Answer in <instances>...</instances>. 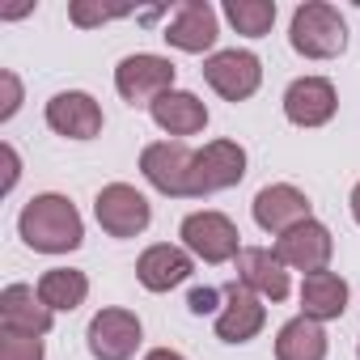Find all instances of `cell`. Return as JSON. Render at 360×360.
I'll use <instances>...</instances> for the list:
<instances>
[{"label": "cell", "instance_id": "cell-1", "mask_svg": "<svg viewBox=\"0 0 360 360\" xmlns=\"http://www.w3.org/2000/svg\"><path fill=\"white\" fill-rule=\"evenodd\" d=\"M18 233L30 250L39 255H68L85 242V225H81V212L68 195H34L22 217H18Z\"/></svg>", "mask_w": 360, "mask_h": 360}, {"label": "cell", "instance_id": "cell-2", "mask_svg": "<svg viewBox=\"0 0 360 360\" xmlns=\"http://www.w3.org/2000/svg\"><path fill=\"white\" fill-rule=\"evenodd\" d=\"M288 43L297 56L305 60H335L347 47V22L339 18L335 5H322V0H305L292 13L288 26Z\"/></svg>", "mask_w": 360, "mask_h": 360}, {"label": "cell", "instance_id": "cell-3", "mask_svg": "<svg viewBox=\"0 0 360 360\" xmlns=\"http://www.w3.org/2000/svg\"><path fill=\"white\" fill-rule=\"evenodd\" d=\"M174 72H178V68H174L165 56L140 51V56H127V60L115 68V89H119V98L131 102V106H153L157 98H165V94L174 89Z\"/></svg>", "mask_w": 360, "mask_h": 360}, {"label": "cell", "instance_id": "cell-4", "mask_svg": "<svg viewBox=\"0 0 360 360\" xmlns=\"http://www.w3.org/2000/svg\"><path fill=\"white\" fill-rule=\"evenodd\" d=\"M246 178V148L238 140H212L195 153L191 165V195H217Z\"/></svg>", "mask_w": 360, "mask_h": 360}, {"label": "cell", "instance_id": "cell-5", "mask_svg": "<svg viewBox=\"0 0 360 360\" xmlns=\"http://www.w3.org/2000/svg\"><path fill=\"white\" fill-rule=\"evenodd\" d=\"M183 246L204 263H229L242 255V233L225 212H191L183 221Z\"/></svg>", "mask_w": 360, "mask_h": 360}, {"label": "cell", "instance_id": "cell-6", "mask_svg": "<svg viewBox=\"0 0 360 360\" xmlns=\"http://www.w3.org/2000/svg\"><path fill=\"white\" fill-rule=\"evenodd\" d=\"M191 165H195V153L183 140H157L140 153L144 178L161 195H178V200L191 195Z\"/></svg>", "mask_w": 360, "mask_h": 360}, {"label": "cell", "instance_id": "cell-7", "mask_svg": "<svg viewBox=\"0 0 360 360\" xmlns=\"http://www.w3.org/2000/svg\"><path fill=\"white\" fill-rule=\"evenodd\" d=\"M94 217H98V225H102L110 238H136V233L148 229L153 208H148V200H144L136 187H127V183H110V187L98 191V200H94Z\"/></svg>", "mask_w": 360, "mask_h": 360}, {"label": "cell", "instance_id": "cell-8", "mask_svg": "<svg viewBox=\"0 0 360 360\" xmlns=\"http://www.w3.org/2000/svg\"><path fill=\"white\" fill-rule=\"evenodd\" d=\"M140 318L131 309H102L89 318V330H85V343H89V356L94 360H131L136 347H140Z\"/></svg>", "mask_w": 360, "mask_h": 360}, {"label": "cell", "instance_id": "cell-9", "mask_svg": "<svg viewBox=\"0 0 360 360\" xmlns=\"http://www.w3.org/2000/svg\"><path fill=\"white\" fill-rule=\"evenodd\" d=\"M204 81H208L225 102H246V98L259 89V81H263V64H259L255 51L229 47V51H217V56L204 64Z\"/></svg>", "mask_w": 360, "mask_h": 360}, {"label": "cell", "instance_id": "cell-10", "mask_svg": "<svg viewBox=\"0 0 360 360\" xmlns=\"http://www.w3.org/2000/svg\"><path fill=\"white\" fill-rule=\"evenodd\" d=\"M330 255H335V238H330V229L318 225V221H305V225H297V229H288V233L276 238V259H280L284 267L305 271V276L326 271Z\"/></svg>", "mask_w": 360, "mask_h": 360}, {"label": "cell", "instance_id": "cell-11", "mask_svg": "<svg viewBox=\"0 0 360 360\" xmlns=\"http://www.w3.org/2000/svg\"><path fill=\"white\" fill-rule=\"evenodd\" d=\"M339 110V94L326 77H297L284 89V115L297 127H322Z\"/></svg>", "mask_w": 360, "mask_h": 360}, {"label": "cell", "instance_id": "cell-12", "mask_svg": "<svg viewBox=\"0 0 360 360\" xmlns=\"http://www.w3.org/2000/svg\"><path fill=\"white\" fill-rule=\"evenodd\" d=\"M263 322H267L263 297L233 280V284L225 288V305H221V314H217V339H225V343H250V339L263 330Z\"/></svg>", "mask_w": 360, "mask_h": 360}, {"label": "cell", "instance_id": "cell-13", "mask_svg": "<svg viewBox=\"0 0 360 360\" xmlns=\"http://www.w3.org/2000/svg\"><path fill=\"white\" fill-rule=\"evenodd\" d=\"M255 221H259V229L280 238V233H288V229H297V225H305L314 217H309L305 191H297L288 183H271V187H263L255 195Z\"/></svg>", "mask_w": 360, "mask_h": 360}, {"label": "cell", "instance_id": "cell-14", "mask_svg": "<svg viewBox=\"0 0 360 360\" xmlns=\"http://www.w3.org/2000/svg\"><path fill=\"white\" fill-rule=\"evenodd\" d=\"M217 34H221L217 30V9L208 0H187V5H178L174 18L165 22V43L178 47V51H191V56L208 51L217 43Z\"/></svg>", "mask_w": 360, "mask_h": 360}, {"label": "cell", "instance_id": "cell-15", "mask_svg": "<svg viewBox=\"0 0 360 360\" xmlns=\"http://www.w3.org/2000/svg\"><path fill=\"white\" fill-rule=\"evenodd\" d=\"M47 127L68 136V140H94L102 131V106L89 94H81V89L56 94L47 102Z\"/></svg>", "mask_w": 360, "mask_h": 360}, {"label": "cell", "instance_id": "cell-16", "mask_svg": "<svg viewBox=\"0 0 360 360\" xmlns=\"http://www.w3.org/2000/svg\"><path fill=\"white\" fill-rule=\"evenodd\" d=\"M56 322V314L43 305L39 288L30 284H9L5 292H0V326L5 330H18V335H47Z\"/></svg>", "mask_w": 360, "mask_h": 360}, {"label": "cell", "instance_id": "cell-17", "mask_svg": "<svg viewBox=\"0 0 360 360\" xmlns=\"http://www.w3.org/2000/svg\"><path fill=\"white\" fill-rule=\"evenodd\" d=\"M191 271H195L191 255H187L183 246H169V242L148 246V250L140 255V263H136V276H140V284H144L148 292H169V288L183 284Z\"/></svg>", "mask_w": 360, "mask_h": 360}, {"label": "cell", "instance_id": "cell-18", "mask_svg": "<svg viewBox=\"0 0 360 360\" xmlns=\"http://www.w3.org/2000/svg\"><path fill=\"white\" fill-rule=\"evenodd\" d=\"M238 284H246L250 292H259L267 301L288 297V271L276 259V250H263V246H246L238 255Z\"/></svg>", "mask_w": 360, "mask_h": 360}, {"label": "cell", "instance_id": "cell-19", "mask_svg": "<svg viewBox=\"0 0 360 360\" xmlns=\"http://www.w3.org/2000/svg\"><path fill=\"white\" fill-rule=\"evenodd\" d=\"M148 115H153V123H157L161 131H169V136H195V131L208 127V106H204L195 94H187V89H169L165 98H157V102L148 106Z\"/></svg>", "mask_w": 360, "mask_h": 360}, {"label": "cell", "instance_id": "cell-20", "mask_svg": "<svg viewBox=\"0 0 360 360\" xmlns=\"http://www.w3.org/2000/svg\"><path fill=\"white\" fill-rule=\"evenodd\" d=\"M301 309L314 322H330L347 309V280L335 271H314L301 284Z\"/></svg>", "mask_w": 360, "mask_h": 360}, {"label": "cell", "instance_id": "cell-21", "mask_svg": "<svg viewBox=\"0 0 360 360\" xmlns=\"http://www.w3.org/2000/svg\"><path fill=\"white\" fill-rule=\"evenodd\" d=\"M276 360H326V330L314 318H292L276 335Z\"/></svg>", "mask_w": 360, "mask_h": 360}, {"label": "cell", "instance_id": "cell-22", "mask_svg": "<svg viewBox=\"0 0 360 360\" xmlns=\"http://www.w3.org/2000/svg\"><path fill=\"white\" fill-rule=\"evenodd\" d=\"M39 297H43V305L51 314H72L89 297V276L77 271V267H51L39 280Z\"/></svg>", "mask_w": 360, "mask_h": 360}, {"label": "cell", "instance_id": "cell-23", "mask_svg": "<svg viewBox=\"0 0 360 360\" xmlns=\"http://www.w3.org/2000/svg\"><path fill=\"white\" fill-rule=\"evenodd\" d=\"M225 18L238 34L263 39L276 26V0H225Z\"/></svg>", "mask_w": 360, "mask_h": 360}, {"label": "cell", "instance_id": "cell-24", "mask_svg": "<svg viewBox=\"0 0 360 360\" xmlns=\"http://www.w3.org/2000/svg\"><path fill=\"white\" fill-rule=\"evenodd\" d=\"M0 360H43V339L39 335H18V330H0Z\"/></svg>", "mask_w": 360, "mask_h": 360}, {"label": "cell", "instance_id": "cell-25", "mask_svg": "<svg viewBox=\"0 0 360 360\" xmlns=\"http://www.w3.org/2000/svg\"><path fill=\"white\" fill-rule=\"evenodd\" d=\"M131 9H98V5H85V0H77V5L68 9V18L77 26H102V22H115V18H127Z\"/></svg>", "mask_w": 360, "mask_h": 360}, {"label": "cell", "instance_id": "cell-26", "mask_svg": "<svg viewBox=\"0 0 360 360\" xmlns=\"http://www.w3.org/2000/svg\"><path fill=\"white\" fill-rule=\"evenodd\" d=\"M0 85H5V102H0V119H13L22 106V81L13 72H0Z\"/></svg>", "mask_w": 360, "mask_h": 360}, {"label": "cell", "instance_id": "cell-27", "mask_svg": "<svg viewBox=\"0 0 360 360\" xmlns=\"http://www.w3.org/2000/svg\"><path fill=\"white\" fill-rule=\"evenodd\" d=\"M217 301H221V292H217V288H191L187 309H191V314H212V309H217Z\"/></svg>", "mask_w": 360, "mask_h": 360}, {"label": "cell", "instance_id": "cell-28", "mask_svg": "<svg viewBox=\"0 0 360 360\" xmlns=\"http://www.w3.org/2000/svg\"><path fill=\"white\" fill-rule=\"evenodd\" d=\"M0 153H5V191H13L18 187V153H13V144H5V148H0Z\"/></svg>", "mask_w": 360, "mask_h": 360}, {"label": "cell", "instance_id": "cell-29", "mask_svg": "<svg viewBox=\"0 0 360 360\" xmlns=\"http://www.w3.org/2000/svg\"><path fill=\"white\" fill-rule=\"evenodd\" d=\"M144 360H187V356H183V352H174V347H153Z\"/></svg>", "mask_w": 360, "mask_h": 360}, {"label": "cell", "instance_id": "cell-30", "mask_svg": "<svg viewBox=\"0 0 360 360\" xmlns=\"http://www.w3.org/2000/svg\"><path fill=\"white\" fill-rule=\"evenodd\" d=\"M352 217H356V225H360V183L352 187Z\"/></svg>", "mask_w": 360, "mask_h": 360}]
</instances>
